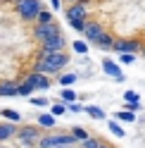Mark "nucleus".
Segmentation results:
<instances>
[{
  "instance_id": "1",
  "label": "nucleus",
  "mask_w": 145,
  "mask_h": 148,
  "mask_svg": "<svg viewBox=\"0 0 145 148\" xmlns=\"http://www.w3.org/2000/svg\"><path fill=\"white\" fill-rule=\"evenodd\" d=\"M69 64L67 53H50V55H43V58L36 62V72L38 74H57L60 69H64Z\"/></svg>"
},
{
  "instance_id": "2",
  "label": "nucleus",
  "mask_w": 145,
  "mask_h": 148,
  "mask_svg": "<svg viewBox=\"0 0 145 148\" xmlns=\"http://www.w3.org/2000/svg\"><path fill=\"white\" fill-rule=\"evenodd\" d=\"M41 10H43L41 0H22V3H17V12H19V17L26 19V22H36Z\"/></svg>"
},
{
  "instance_id": "3",
  "label": "nucleus",
  "mask_w": 145,
  "mask_h": 148,
  "mask_svg": "<svg viewBox=\"0 0 145 148\" xmlns=\"http://www.w3.org/2000/svg\"><path fill=\"white\" fill-rule=\"evenodd\" d=\"M76 136L74 134H52V136H43L38 138L41 148H60V146H74Z\"/></svg>"
},
{
  "instance_id": "4",
  "label": "nucleus",
  "mask_w": 145,
  "mask_h": 148,
  "mask_svg": "<svg viewBox=\"0 0 145 148\" xmlns=\"http://www.w3.org/2000/svg\"><path fill=\"white\" fill-rule=\"evenodd\" d=\"M67 22H86L88 19V0H76L74 5L67 7Z\"/></svg>"
},
{
  "instance_id": "5",
  "label": "nucleus",
  "mask_w": 145,
  "mask_h": 148,
  "mask_svg": "<svg viewBox=\"0 0 145 148\" xmlns=\"http://www.w3.org/2000/svg\"><path fill=\"white\" fill-rule=\"evenodd\" d=\"M64 43H67L64 34H57V36H52V38H48V41H43V43H41V55L62 53V50H64Z\"/></svg>"
},
{
  "instance_id": "6",
  "label": "nucleus",
  "mask_w": 145,
  "mask_h": 148,
  "mask_svg": "<svg viewBox=\"0 0 145 148\" xmlns=\"http://www.w3.org/2000/svg\"><path fill=\"white\" fill-rule=\"evenodd\" d=\"M57 34H62V31L57 29L55 22H50V24H36V29H33V36H36L38 43L48 41V38H52V36H57Z\"/></svg>"
},
{
  "instance_id": "7",
  "label": "nucleus",
  "mask_w": 145,
  "mask_h": 148,
  "mask_svg": "<svg viewBox=\"0 0 145 148\" xmlns=\"http://www.w3.org/2000/svg\"><path fill=\"white\" fill-rule=\"evenodd\" d=\"M86 36V41L88 43H98L100 41V36L105 34V29H102V24H98V22H86V26H83V31H81Z\"/></svg>"
},
{
  "instance_id": "8",
  "label": "nucleus",
  "mask_w": 145,
  "mask_h": 148,
  "mask_svg": "<svg viewBox=\"0 0 145 148\" xmlns=\"http://www.w3.org/2000/svg\"><path fill=\"white\" fill-rule=\"evenodd\" d=\"M117 53H138L140 50V43L136 38H114V48Z\"/></svg>"
},
{
  "instance_id": "9",
  "label": "nucleus",
  "mask_w": 145,
  "mask_h": 148,
  "mask_svg": "<svg viewBox=\"0 0 145 148\" xmlns=\"http://www.w3.org/2000/svg\"><path fill=\"white\" fill-rule=\"evenodd\" d=\"M17 136H19V141L24 146H29L31 141L41 138V132H38V127H22V129H17Z\"/></svg>"
},
{
  "instance_id": "10",
  "label": "nucleus",
  "mask_w": 145,
  "mask_h": 148,
  "mask_svg": "<svg viewBox=\"0 0 145 148\" xmlns=\"http://www.w3.org/2000/svg\"><path fill=\"white\" fill-rule=\"evenodd\" d=\"M26 81L36 88V91H48L50 88V81H48V74H38V72H33L26 77Z\"/></svg>"
},
{
  "instance_id": "11",
  "label": "nucleus",
  "mask_w": 145,
  "mask_h": 148,
  "mask_svg": "<svg viewBox=\"0 0 145 148\" xmlns=\"http://www.w3.org/2000/svg\"><path fill=\"white\" fill-rule=\"evenodd\" d=\"M102 72L110 74V77L117 79V81H124V72H121V67H119L117 62H112V60H102Z\"/></svg>"
},
{
  "instance_id": "12",
  "label": "nucleus",
  "mask_w": 145,
  "mask_h": 148,
  "mask_svg": "<svg viewBox=\"0 0 145 148\" xmlns=\"http://www.w3.org/2000/svg\"><path fill=\"white\" fill-rule=\"evenodd\" d=\"M0 96H19L17 81H0Z\"/></svg>"
},
{
  "instance_id": "13",
  "label": "nucleus",
  "mask_w": 145,
  "mask_h": 148,
  "mask_svg": "<svg viewBox=\"0 0 145 148\" xmlns=\"http://www.w3.org/2000/svg\"><path fill=\"white\" fill-rule=\"evenodd\" d=\"M95 45H98L100 50H112V48H114V38H112V36H110V34L105 31V34L100 36V41H98Z\"/></svg>"
},
{
  "instance_id": "14",
  "label": "nucleus",
  "mask_w": 145,
  "mask_h": 148,
  "mask_svg": "<svg viewBox=\"0 0 145 148\" xmlns=\"http://www.w3.org/2000/svg\"><path fill=\"white\" fill-rule=\"evenodd\" d=\"M38 127L52 129V127H55V115H52V112H43V115L38 117Z\"/></svg>"
},
{
  "instance_id": "15",
  "label": "nucleus",
  "mask_w": 145,
  "mask_h": 148,
  "mask_svg": "<svg viewBox=\"0 0 145 148\" xmlns=\"http://www.w3.org/2000/svg\"><path fill=\"white\" fill-rule=\"evenodd\" d=\"M17 134L14 124H0V141H7V138H12Z\"/></svg>"
},
{
  "instance_id": "16",
  "label": "nucleus",
  "mask_w": 145,
  "mask_h": 148,
  "mask_svg": "<svg viewBox=\"0 0 145 148\" xmlns=\"http://www.w3.org/2000/svg\"><path fill=\"white\" fill-rule=\"evenodd\" d=\"M76 74H64V77H60V86L62 88H71V86H74L76 84Z\"/></svg>"
},
{
  "instance_id": "17",
  "label": "nucleus",
  "mask_w": 145,
  "mask_h": 148,
  "mask_svg": "<svg viewBox=\"0 0 145 148\" xmlns=\"http://www.w3.org/2000/svg\"><path fill=\"white\" fill-rule=\"evenodd\" d=\"M117 119H121V122H136V112H131V110H119Z\"/></svg>"
},
{
  "instance_id": "18",
  "label": "nucleus",
  "mask_w": 145,
  "mask_h": 148,
  "mask_svg": "<svg viewBox=\"0 0 145 148\" xmlns=\"http://www.w3.org/2000/svg\"><path fill=\"white\" fill-rule=\"evenodd\" d=\"M33 91H36V88H33V86H31V84H29L26 79H24L22 84H19V96H24V98H29V96L33 93Z\"/></svg>"
},
{
  "instance_id": "19",
  "label": "nucleus",
  "mask_w": 145,
  "mask_h": 148,
  "mask_svg": "<svg viewBox=\"0 0 145 148\" xmlns=\"http://www.w3.org/2000/svg\"><path fill=\"white\" fill-rule=\"evenodd\" d=\"M0 115H3L5 119H10V122H19V119H22V117H19V112H17V110H10V108H5Z\"/></svg>"
},
{
  "instance_id": "20",
  "label": "nucleus",
  "mask_w": 145,
  "mask_h": 148,
  "mask_svg": "<svg viewBox=\"0 0 145 148\" xmlns=\"http://www.w3.org/2000/svg\"><path fill=\"white\" fill-rule=\"evenodd\" d=\"M86 112H88L90 117H95V119H105V110L95 108V105H88V108H86Z\"/></svg>"
},
{
  "instance_id": "21",
  "label": "nucleus",
  "mask_w": 145,
  "mask_h": 148,
  "mask_svg": "<svg viewBox=\"0 0 145 148\" xmlns=\"http://www.w3.org/2000/svg\"><path fill=\"white\" fill-rule=\"evenodd\" d=\"M50 22H52V12L43 7V10L38 12V24H50Z\"/></svg>"
},
{
  "instance_id": "22",
  "label": "nucleus",
  "mask_w": 145,
  "mask_h": 148,
  "mask_svg": "<svg viewBox=\"0 0 145 148\" xmlns=\"http://www.w3.org/2000/svg\"><path fill=\"white\" fill-rule=\"evenodd\" d=\"M107 127H110V132H112L114 136H119V138H124V129H121V124H117L114 119H110V124H107Z\"/></svg>"
},
{
  "instance_id": "23",
  "label": "nucleus",
  "mask_w": 145,
  "mask_h": 148,
  "mask_svg": "<svg viewBox=\"0 0 145 148\" xmlns=\"http://www.w3.org/2000/svg\"><path fill=\"white\" fill-rule=\"evenodd\" d=\"M62 100H64V103H74L76 100V93L71 88H62Z\"/></svg>"
},
{
  "instance_id": "24",
  "label": "nucleus",
  "mask_w": 145,
  "mask_h": 148,
  "mask_svg": "<svg viewBox=\"0 0 145 148\" xmlns=\"http://www.w3.org/2000/svg\"><path fill=\"white\" fill-rule=\"evenodd\" d=\"M71 134L76 136V141H86V138H88V132H86V129H81V127H74V129H71Z\"/></svg>"
},
{
  "instance_id": "25",
  "label": "nucleus",
  "mask_w": 145,
  "mask_h": 148,
  "mask_svg": "<svg viewBox=\"0 0 145 148\" xmlns=\"http://www.w3.org/2000/svg\"><path fill=\"white\" fill-rule=\"evenodd\" d=\"M71 45H74V50L81 53V55H86V53H88V43H83V41H74Z\"/></svg>"
},
{
  "instance_id": "26",
  "label": "nucleus",
  "mask_w": 145,
  "mask_h": 148,
  "mask_svg": "<svg viewBox=\"0 0 145 148\" xmlns=\"http://www.w3.org/2000/svg\"><path fill=\"white\" fill-rule=\"evenodd\" d=\"M119 58L124 64H133L136 62V53H119Z\"/></svg>"
},
{
  "instance_id": "27",
  "label": "nucleus",
  "mask_w": 145,
  "mask_h": 148,
  "mask_svg": "<svg viewBox=\"0 0 145 148\" xmlns=\"http://www.w3.org/2000/svg\"><path fill=\"white\" fill-rule=\"evenodd\" d=\"M124 100H126V103H140V98H138L136 91H126V93H124Z\"/></svg>"
},
{
  "instance_id": "28",
  "label": "nucleus",
  "mask_w": 145,
  "mask_h": 148,
  "mask_svg": "<svg viewBox=\"0 0 145 148\" xmlns=\"http://www.w3.org/2000/svg\"><path fill=\"white\" fill-rule=\"evenodd\" d=\"M100 143H102V141H98V138H90V136H88L86 141H83V148H100Z\"/></svg>"
},
{
  "instance_id": "29",
  "label": "nucleus",
  "mask_w": 145,
  "mask_h": 148,
  "mask_svg": "<svg viewBox=\"0 0 145 148\" xmlns=\"http://www.w3.org/2000/svg\"><path fill=\"white\" fill-rule=\"evenodd\" d=\"M64 103H55V105H52V115H55V117H60V115H64Z\"/></svg>"
},
{
  "instance_id": "30",
  "label": "nucleus",
  "mask_w": 145,
  "mask_h": 148,
  "mask_svg": "<svg viewBox=\"0 0 145 148\" xmlns=\"http://www.w3.org/2000/svg\"><path fill=\"white\" fill-rule=\"evenodd\" d=\"M31 103L38 108H48V98H31Z\"/></svg>"
},
{
  "instance_id": "31",
  "label": "nucleus",
  "mask_w": 145,
  "mask_h": 148,
  "mask_svg": "<svg viewBox=\"0 0 145 148\" xmlns=\"http://www.w3.org/2000/svg\"><path fill=\"white\" fill-rule=\"evenodd\" d=\"M138 108H140V103H126V110H131V112H136Z\"/></svg>"
},
{
  "instance_id": "32",
  "label": "nucleus",
  "mask_w": 145,
  "mask_h": 148,
  "mask_svg": "<svg viewBox=\"0 0 145 148\" xmlns=\"http://www.w3.org/2000/svg\"><path fill=\"white\" fill-rule=\"evenodd\" d=\"M81 110H86V108H81V105H76V103H71V112H81Z\"/></svg>"
},
{
  "instance_id": "33",
  "label": "nucleus",
  "mask_w": 145,
  "mask_h": 148,
  "mask_svg": "<svg viewBox=\"0 0 145 148\" xmlns=\"http://www.w3.org/2000/svg\"><path fill=\"white\" fill-rule=\"evenodd\" d=\"M60 3H62V0H50V5H52V10H60Z\"/></svg>"
},
{
  "instance_id": "34",
  "label": "nucleus",
  "mask_w": 145,
  "mask_h": 148,
  "mask_svg": "<svg viewBox=\"0 0 145 148\" xmlns=\"http://www.w3.org/2000/svg\"><path fill=\"white\" fill-rule=\"evenodd\" d=\"M100 148H112V146H107V143H100Z\"/></svg>"
},
{
  "instance_id": "35",
  "label": "nucleus",
  "mask_w": 145,
  "mask_h": 148,
  "mask_svg": "<svg viewBox=\"0 0 145 148\" xmlns=\"http://www.w3.org/2000/svg\"><path fill=\"white\" fill-rule=\"evenodd\" d=\"M7 3H14V5H17V3H22V0H7Z\"/></svg>"
},
{
  "instance_id": "36",
  "label": "nucleus",
  "mask_w": 145,
  "mask_h": 148,
  "mask_svg": "<svg viewBox=\"0 0 145 148\" xmlns=\"http://www.w3.org/2000/svg\"><path fill=\"white\" fill-rule=\"evenodd\" d=\"M64 3H76V0H64Z\"/></svg>"
},
{
  "instance_id": "37",
  "label": "nucleus",
  "mask_w": 145,
  "mask_h": 148,
  "mask_svg": "<svg viewBox=\"0 0 145 148\" xmlns=\"http://www.w3.org/2000/svg\"><path fill=\"white\" fill-rule=\"evenodd\" d=\"M60 148H71V146H60Z\"/></svg>"
},
{
  "instance_id": "38",
  "label": "nucleus",
  "mask_w": 145,
  "mask_h": 148,
  "mask_svg": "<svg viewBox=\"0 0 145 148\" xmlns=\"http://www.w3.org/2000/svg\"><path fill=\"white\" fill-rule=\"evenodd\" d=\"M143 55H145V48H143Z\"/></svg>"
}]
</instances>
